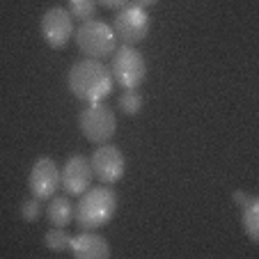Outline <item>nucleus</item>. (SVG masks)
<instances>
[{"label": "nucleus", "instance_id": "1", "mask_svg": "<svg viewBox=\"0 0 259 259\" xmlns=\"http://www.w3.org/2000/svg\"><path fill=\"white\" fill-rule=\"evenodd\" d=\"M67 83L76 99L88 103H99L113 92V73L101 60L85 58L69 69Z\"/></svg>", "mask_w": 259, "mask_h": 259}, {"label": "nucleus", "instance_id": "2", "mask_svg": "<svg viewBox=\"0 0 259 259\" xmlns=\"http://www.w3.org/2000/svg\"><path fill=\"white\" fill-rule=\"evenodd\" d=\"M117 213V193L108 186L88 188L76 204V225L80 230H99L106 227Z\"/></svg>", "mask_w": 259, "mask_h": 259}, {"label": "nucleus", "instance_id": "3", "mask_svg": "<svg viewBox=\"0 0 259 259\" xmlns=\"http://www.w3.org/2000/svg\"><path fill=\"white\" fill-rule=\"evenodd\" d=\"M76 46L88 58L101 60V58H110L115 53L117 37H115L113 25H108L106 21L90 19V21H83L76 28Z\"/></svg>", "mask_w": 259, "mask_h": 259}, {"label": "nucleus", "instance_id": "4", "mask_svg": "<svg viewBox=\"0 0 259 259\" xmlns=\"http://www.w3.org/2000/svg\"><path fill=\"white\" fill-rule=\"evenodd\" d=\"M110 73L113 80L124 90H138L147 78V62L142 53L136 46H119L113 53V62H110Z\"/></svg>", "mask_w": 259, "mask_h": 259}, {"label": "nucleus", "instance_id": "5", "mask_svg": "<svg viewBox=\"0 0 259 259\" xmlns=\"http://www.w3.org/2000/svg\"><path fill=\"white\" fill-rule=\"evenodd\" d=\"M78 128L88 142L103 145L117 131V117H115L113 108L108 106V103H103V101L90 103L78 115Z\"/></svg>", "mask_w": 259, "mask_h": 259}, {"label": "nucleus", "instance_id": "6", "mask_svg": "<svg viewBox=\"0 0 259 259\" xmlns=\"http://www.w3.org/2000/svg\"><path fill=\"white\" fill-rule=\"evenodd\" d=\"M113 30L119 41H124V44H128V46H136V44H140L142 39H147V34L152 30V19H149V14H147L142 7L124 5L122 10L115 14Z\"/></svg>", "mask_w": 259, "mask_h": 259}, {"label": "nucleus", "instance_id": "7", "mask_svg": "<svg viewBox=\"0 0 259 259\" xmlns=\"http://www.w3.org/2000/svg\"><path fill=\"white\" fill-rule=\"evenodd\" d=\"M90 165H92L94 179L101 184H117L124 177V167H126V158L119 152V147L115 145H99L94 154L90 156Z\"/></svg>", "mask_w": 259, "mask_h": 259}, {"label": "nucleus", "instance_id": "8", "mask_svg": "<svg viewBox=\"0 0 259 259\" xmlns=\"http://www.w3.org/2000/svg\"><path fill=\"white\" fill-rule=\"evenodd\" d=\"M39 30L44 41L51 49H64L73 37V19L69 14V10H64V7H51L41 16Z\"/></svg>", "mask_w": 259, "mask_h": 259}, {"label": "nucleus", "instance_id": "9", "mask_svg": "<svg viewBox=\"0 0 259 259\" xmlns=\"http://www.w3.org/2000/svg\"><path fill=\"white\" fill-rule=\"evenodd\" d=\"M28 188L32 197L46 202L58 193L60 188V167L51 156H41L34 161L32 170L28 177Z\"/></svg>", "mask_w": 259, "mask_h": 259}, {"label": "nucleus", "instance_id": "10", "mask_svg": "<svg viewBox=\"0 0 259 259\" xmlns=\"http://www.w3.org/2000/svg\"><path fill=\"white\" fill-rule=\"evenodd\" d=\"M92 165H90V158L83 154H76L71 156L62 167H60V188L64 191V195L76 197L83 195L90 186H92Z\"/></svg>", "mask_w": 259, "mask_h": 259}, {"label": "nucleus", "instance_id": "11", "mask_svg": "<svg viewBox=\"0 0 259 259\" xmlns=\"http://www.w3.org/2000/svg\"><path fill=\"white\" fill-rule=\"evenodd\" d=\"M69 250L76 259H108L110 257V245L101 234L94 230H83L80 234L71 236Z\"/></svg>", "mask_w": 259, "mask_h": 259}, {"label": "nucleus", "instance_id": "12", "mask_svg": "<svg viewBox=\"0 0 259 259\" xmlns=\"http://www.w3.org/2000/svg\"><path fill=\"white\" fill-rule=\"evenodd\" d=\"M73 215H76V204L69 200V195H58L51 197V204L46 209V218L53 227H67L73 223Z\"/></svg>", "mask_w": 259, "mask_h": 259}, {"label": "nucleus", "instance_id": "13", "mask_svg": "<svg viewBox=\"0 0 259 259\" xmlns=\"http://www.w3.org/2000/svg\"><path fill=\"white\" fill-rule=\"evenodd\" d=\"M241 223H243V230L248 234V239L252 243H259V200L254 197L248 206H243L241 211Z\"/></svg>", "mask_w": 259, "mask_h": 259}, {"label": "nucleus", "instance_id": "14", "mask_svg": "<svg viewBox=\"0 0 259 259\" xmlns=\"http://www.w3.org/2000/svg\"><path fill=\"white\" fill-rule=\"evenodd\" d=\"M69 241H71V236L67 234L64 227H51L44 234V245L51 252H64V250H69Z\"/></svg>", "mask_w": 259, "mask_h": 259}, {"label": "nucleus", "instance_id": "15", "mask_svg": "<svg viewBox=\"0 0 259 259\" xmlns=\"http://www.w3.org/2000/svg\"><path fill=\"white\" fill-rule=\"evenodd\" d=\"M117 106H119V110H122L124 115L133 117V115H138L142 110V106H145V99H142V94L138 92V90H126L124 94H119Z\"/></svg>", "mask_w": 259, "mask_h": 259}, {"label": "nucleus", "instance_id": "16", "mask_svg": "<svg viewBox=\"0 0 259 259\" xmlns=\"http://www.w3.org/2000/svg\"><path fill=\"white\" fill-rule=\"evenodd\" d=\"M69 14L76 21H90L97 16V0H67Z\"/></svg>", "mask_w": 259, "mask_h": 259}, {"label": "nucleus", "instance_id": "17", "mask_svg": "<svg viewBox=\"0 0 259 259\" xmlns=\"http://www.w3.org/2000/svg\"><path fill=\"white\" fill-rule=\"evenodd\" d=\"M39 215H41V200L30 197V200L21 202V218H23L25 223H34Z\"/></svg>", "mask_w": 259, "mask_h": 259}, {"label": "nucleus", "instance_id": "18", "mask_svg": "<svg viewBox=\"0 0 259 259\" xmlns=\"http://www.w3.org/2000/svg\"><path fill=\"white\" fill-rule=\"evenodd\" d=\"M234 204L239 206V209H243V206H248L250 202L254 200V195H250V193H245V191H234Z\"/></svg>", "mask_w": 259, "mask_h": 259}, {"label": "nucleus", "instance_id": "19", "mask_svg": "<svg viewBox=\"0 0 259 259\" xmlns=\"http://www.w3.org/2000/svg\"><path fill=\"white\" fill-rule=\"evenodd\" d=\"M128 0H97V5L106 7V10H122Z\"/></svg>", "mask_w": 259, "mask_h": 259}, {"label": "nucleus", "instance_id": "20", "mask_svg": "<svg viewBox=\"0 0 259 259\" xmlns=\"http://www.w3.org/2000/svg\"><path fill=\"white\" fill-rule=\"evenodd\" d=\"M156 3H158V0H133V5H136V7H142V10H145V7H154Z\"/></svg>", "mask_w": 259, "mask_h": 259}]
</instances>
